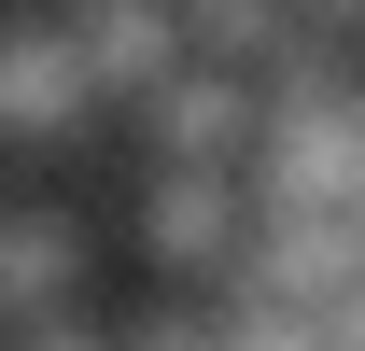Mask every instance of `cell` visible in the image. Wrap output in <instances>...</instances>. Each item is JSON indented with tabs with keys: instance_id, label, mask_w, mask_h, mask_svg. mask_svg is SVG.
<instances>
[{
	"instance_id": "obj_1",
	"label": "cell",
	"mask_w": 365,
	"mask_h": 351,
	"mask_svg": "<svg viewBox=\"0 0 365 351\" xmlns=\"http://www.w3.org/2000/svg\"><path fill=\"white\" fill-rule=\"evenodd\" d=\"M127 253L155 281H182V295H225V267L253 253V169H169V155H140Z\"/></svg>"
},
{
	"instance_id": "obj_2",
	"label": "cell",
	"mask_w": 365,
	"mask_h": 351,
	"mask_svg": "<svg viewBox=\"0 0 365 351\" xmlns=\"http://www.w3.org/2000/svg\"><path fill=\"white\" fill-rule=\"evenodd\" d=\"M127 127H140V155H169V169H253V155L281 141V85L197 56V71H169V85L140 98Z\"/></svg>"
},
{
	"instance_id": "obj_3",
	"label": "cell",
	"mask_w": 365,
	"mask_h": 351,
	"mask_svg": "<svg viewBox=\"0 0 365 351\" xmlns=\"http://www.w3.org/2000/svg\"><path fill=\"white\" fill-rule=\"evenodd\" d=\"M98 113H113V85H98L71 0H56V14H14V29H0V141H85Z\"/></svg>"
},
{
	"instance_id": "obj_4",
	"label": "cell",
	"mask_w": 365,
	"mask_h": 351,
	"mask_svg": "<svg viewBox=\"0 0 365 351\" xmlns=\"http://www.w3.org/2000/svg\"><path fill=\"white\" fill-rule=\"evenodd\" d=\"M71 29H85L113 113H140L169 71H197V14H182V0H71Z\"/></svg>"
},
{
	"instance_id": "obj_5",
	"label": "cell",
	"mask_w": 365,
	"mask_h": 351,
	"mask_svg": "<svg viewBox=\"0 0 365 351\" xmlns=\"http://www.w3.org/2000/svg\"><path fill=\"white\" fill-rule=\"evenodd\" d=\"M85 225L56 211V197H0V323H29V309H71L85 295Z\"/></svg>"
},
{
	"instance_id": "obj_6",
	"label": "cell",
	"mask_w": 365,
	"mask_h": 351,
	"mask_svg": "<svg viewBox=\"0 0 365 351\" xmlns=\"http://www.w3.org/2000/svg\"><path fill=\"white\" fill-rule=\"evenodd\" d=\"M182 14H197V56H225V71H267V85L323 56V29L295 14V0H182Z\"/></svg>"
},
{
	"instance_id": "obj_7",
	"label": "cell",
	"mask_w": 365,
	"mask_h": 351,
	"mask_svg": "<svg viewBox=\"0 0 365 351\" xmlns=\"http://www.w3.org/2000/svg\"><path fill=\"white\" fill-rule=\"evenodd\" d=\"M113 337H127V351H225V295L197 309L182 281H155V295H127V309H113Z\"/></svg>"
},
{
	"instance_id": "obj_8",
	"label": "cell",
	"mask_w": 365,
	"mask_h": 351,
	"mask_svg": "<svg viewBox=\"0 0 365 351\" xmlns=\"http://www.w3.org/2000/svg\"><path fill=\"white\" fill-rule=\"evenodd\" d=\"M0 351H127V337H113V309H98V295H71V309H29V323H0Z\"/></svg>"
}]
</instances>
